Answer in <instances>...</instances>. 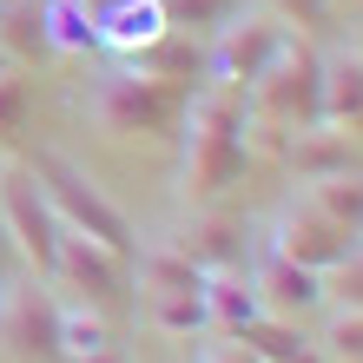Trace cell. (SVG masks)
<instances>
[{
    "instance_id": "1",
    "label": "cell",
    "mask_w": 363,
    "mask_h": 363,
    "mask_svg": "<svg viewBox=\"0 0 363 363\" xmlns=\"http://www.w3.org/2000/svg\"><path fill=\"white\" fill-rule=\"evenodd\" d=\"M185 191L199 205H211L218 191H231L251 165V113H245V93L238 86H218L205 79L199 93L185 99Z\"/></svg>"
},
{
    "instance_id": "25",
    "label": "cell",
    "mask_w": 363,
    "mask_h": 363,
    "mask_svg": "<svg viewBox=\"0 0 363 363\" xmlns=\"http://www.w3.org/2000/svg\"><path fill=\"white\" fill-rule=\"evenodd\" d=\"M317 350H324V363H363V311H337L317 337Z\"/></svg>"
},
{
    "instance_id": "16",
    "label": "cell",
    "mask_w": 363,
    "mask_h": 363,
    "mask_svg": "<svg viewBox=\"0 0 363 363\" xmlns=\"http://www.w3.org/2000/svg\"><path fill=\"white\" fill-rule=\"evenodd\" d=\"M238 344L258 363H324V350H317L297 324H284V317H251V324L238 330Z\"/></svg>"
},
{
    "instance_id": "23",
    "label": "cell",
    "mask_w": 363,
    "mask_h": 363,
    "mask_svg": "<svg viewBox=\"0 0 363 363\" xmlns=\"http://www.w3.org/2000/svg\"><path fill=\"white\" fill-rule=\"evenodd\" d=\"M0 47H7L13 60H27V53H53V47H47V20H40L33 7H0Z\"/></svg>"
},
{
    "instance_id": "20",
    "label": "cell",
    "mask_w": 363,
    "mask_h": 363,
    "mask_svg": "<svg viewBox=\"0 0 363 363\" xmlns=\"http://www.w3.org/2000/svg\"><path fill=\"white\" fill-rule=\"evenodd\" d=\"M311 205L324 218L363 231V172H337V179H311Z\"/></svg>"
},
{
    "instance_id": "34",
    "label": "cell",
    "mask_w": 363,
    "mask_h": 363,
    "mask_svg": "<svg viewBox=\"0 0 363 363\" xmlns=\"http://www.w3.org/2000/svg\"><path fill=\"white\" fill-rule=\"evenodd\" d=\"M0 7H7V0H0Z\"/></svg>"
},
{
    "instance_id": "21",
    "label": "cell",
    "mask_w": 363,
    "mask_h": 363,
    "mask_svg": "<svg viewBox=\"0 0 363 363\" xmlns=\"http://www.w3.org/2000/svg\"><path fill=\"white\" fill-rule=\"evenodd\" d=\"M106 344H113V330H106L99 311H86V304H60V350H67L73 363L93 357V350H106Z\"/></svg>"
},
{
    "instance_id": "11",
    "label": "cell",
    "mask_w": 363,
    "mask_h": 363,
    "mask_svg": "<svg viewBox=\"0 0 363 363\" xmlns=\"http://www.w3.org/2000/svg\"><path fill=\"white\" fill-rule=\"evenodd\" d=\"M251 291H258V311L284 317V324H304V317L324 304V277L304 271V264H291V258H277L271 245L251 251Z\"/></svg>"
},
{
    "instance_id": "18",
    "label": "cell",
    "mask_w": 363,
    "mask_h": 363,
    "mask_svg": "<svg viewBox=\"0 0 363 363\" xmlns=\"http://www.w3.org/2000/svg\"><path fill=\"white\" fill-rule=\"evenodd\" d=\"M205 311H211V330H225V337H238L251 317H264V311H258V291H251V277H245V271H218V277H205Z\"/></svg>"
},
{
    "instance_id": "24",
    "label": "cell",
    "mask_w": 363,
    "mask_h": 363,
    "mask_svg": "<svg viewBox=\"0 0 363 363\" xmlns=\"http://www.w3.org/2000/svg\"><path fill=\"white\" fill-rule=\"evenodd\" d=\"M27 119H33V86L20 79V67H7L0 73V145H13L27 133Z\"/></svg>"
},
{
    "instance_id": "26",
    "label": "cell",
    "mask_w": 363,
    "mask_h": 363,
    "mask_svg": "<svg viewBox=\"0 0 363 363\" xmlns=\"http://www.w3.org/2000/svg\"><path fill=\"white\" fill-rule=\"evenodd\" d=\"M159 7H165V20H172V27L205 33V27H225V20L238 13V0H159Z\"/></svg>"
},
{
    "instance_id": "12",
    "label": "cell",
    "mask_w": 363,
    "mask_h": 363,
    "mask_svg": "<svg viewBox=\"0 0 363 363\" xmlns=\"http://www.w3.org/2000/svg\"><path fill=\"white\" fill-rule=\"evenodd\" d=\"M284 159H291V172L297 185H311V179H337V172H363V145L350 133H337V125H297V133L284 139Z\"/></svg>"
},
{
    "instance_id": "27",
    "label": "cell",
    "mask_w": 363,
    "mask_h": 363,
    "mask_svg": "<svg viewBox=\"0 0 363 363\" xmlns=\"http://www.w3.org/2000/svg\"><path fill=\"white\" fill-rule=\"evenodd\" d=\"M271 13L284 20V27H297L304 40H311V33H324L330 20H337V13H330V0H271Z\"/></svg>"
},
{
    "instance_id": "30",
    "label": "cell",
    "mask_w": 363,
    "mask_h": 363,
    "mask_svg": "<svg viewBox=\"0 0 363 363\" xmlns=\"http://www.w3.org/2000/svg\"><path fill=\"white\" fill-rule=\"evenodd\" d=\"M20 271V251H13V238H7V225H0V284Z\"/></svg>"
},
{
    "instance_id": "29",
    "label": "cell",
    "mask_w": 363,
    "mask_h": 363,
    "mask_svg": "<svg viewBox=\"0 0 363 363\" xmlns=\"http://www.w3.org/2000/svg\"><path fill=\"white\" fill-rule=\"evenodd\" d=\"M199 363H258V357H251L238 337H225V344H205V350H199Z\"/></svg>"
},
{
    "instance_id": "31",
    "label": "cell",
    "mask_w": 363,
    "mask_h": 363,
    "mask_svg": "<svg viewBox=\"0 0 363 363\" xmlns=\"http://www.w3.org/2000/svg\"><path fill=\"white\" fill-rule=\"evenodd\" d=\"M330 13H344L350 27H363V0H330Z\"/></svg>"
},
{
    "instance_id": "2",
    "label": "cell",
    "mask_w": 363,
    "mask_h": 363,
    "mask_svg": "<svg viewBox=\"0 0 363 363\" xmlns=\"http://www.w3.org/2000/svg\"><path fill=\"white\" fill-rule=\"evenodd\" d=\"M245 113L258 125H277V133L317 125L324 119V53H317L304 33H284L277 60L245 86Z\"/></svg>"
},
{
    "instance_id": "33",
    "label": "cell",
    "mask_w": 363,
    "mask_h": 363,
    "mask_svg": "<svg viewBox=\"0 0 363 363\" xmlns=\"http://www.w3.org/2000/svg\"><path fill=\"white\" fill-rule=\"evenodd\" d=\"M357 53H363V40H357Z\"/></svg>"
},
{
    "instance_id": "13",
    "label": "cell",
    "mask_w": 363,
    "mask_h": 363,
    "mask_svg": "<svg viewBox=\"0 0 363 363\" xmlns=\"http://www.w3.org/2000/svg\"><path fill=\"white\" fill-rule=\"evenodd\" d=\"M125 67L145 73V79H165V86H179V93H199L211 79V53L191 33H165V40H152V47H139Z\"/></svg>"
},
{
    "instance_id": "9",
    "label": "cell",
    "mask_w": 363,
    "mask_h": 363,
    "mask_svg": "<svg viewBox=\"0 0 363 363\" xmlns=\"http://www.w3.org/2000/svg\"><path fill=\"white\" fill-rule=\"evenodd\" d=\"M53 291H73V304L113 317L125 304V258H113V251H99L93 238L67 231V238H60V264H53Z\"/></svg>"
},
{
    "instance_id": "8",
    "label": "cell",
    "mask_w": 363,
    "mask_h": 363,
    "mask_svg": "<svg viewBox=\"0 0 363 363\" xmlns=\"http://www.w3.org/2000/svg\"><path fill=\"white\" fill-rule=\"evenodd\" d=\"M284 20H277L271 7L264 13H231L225 27H218V40H211V79H218V86H251V79H258L271 60H277V47H284Z\"/></svg>"
},
{
    "instance_id": "28",
    "label": "cell",
    "mask_w": 363,
    "mask_h": 363,
    "mask_svg": "<svg viewBox=\"0 0 363 363\" xmlns=\"http://www.w3.org/2000/svg\"><path fill=\"white\" fill-rule=\"evenodd\" d=\"M324 297H337V311H363V251H350V258L324 277Z\"/></svg>"
},
{
    "instance_id": "32",
    "label": "cell",
    "mask_w": 363,
    "mask_h": 363,
    "mask_svg": "<svg viewBox=\"0 0 363 363\" xmlns=\"http://www.w3.org/2000/svg\"><path fill=\"white\" fill-rule=\"evenodd\" d=\"M79 363H119V350L106 344V350H93V357H79Z\"/></svg>"
},
{
    "instance_id": "3",
    "label": "cell",
    "mask_w": 363,
    "mask_h": 363,
    "mask_svg": "<svg viewBox=\"0 0 363 363\" xmlns=\"http://www.w3.org/2000/svg\"><path fill=\"white\" fill-rule=\"evenodd\" d=\"M33 165V179H40V191L53 199V211H60V225L67 231H79V238H93L99 251H113V258H125L133 264V251H139V231H133V218L106 199V191L79 172L73 159H60V152H33L27 159Z\"/></svg>"
},
{
    "instance_id": "15",
    "label": "cell",
    "mask_w": 363,
    "mask_h": 363,
    "mask_svg": "<svg viewBox=\"0 0 363 363\" xmlns=\"http://www.w3.org/2000/svg\"><path fill=\"white\" fill-rule=\"evenodd\" d=\"M93 27H99V40H113V47L133 60L139 47H152V40H165V33H172V20H165V7H159V0H119V7L93 13Z\"/></svg>"
},
{
    "instance_id": "5",
    "label": "cell",
    "mask_w": 363,
    "mask_h": 363,
    "mask_svg": "<svg viewBox=\"0 0 363 363\" xmlns=\"http://www.w3.org/2000/svg\"><path fill=\"white\" fill-rule=\"evenodd\" d=\"M185 99L179 86H165V79H145L133 67H119L113 79H99V99H93V113L99 125L113 139H172L179 133V119H185Z\"/></svg>"
},
{
    "instance_id": "10",
    "label": "cell",
    "mask_w": 363,
    "mask_h": 363,
    "mask_svg": "<svg viewBox=\"0 0 363 363\" xmlns=\"http://www.w3.org/2000/svg\"><path fill=\"white\" fill-rule=\"evenodd\" d=\"M191 264H199L205 277H218V271H245L251 264V251H258V238H251V225L238 218V211H191V218L179 225V238H172Z\"/></svg>"
},
{
    "instance_id": "7",
    "label": "cell",
    "mask_w": 363,
    "mask_h": 363,
    "mask_svg": "<svg viewBox=\"0 0 363 363\" xmlns=\"http://www.w3.org/2000/svg\"><path fill=\"white\" fill-rule=\"evenodd\" d=\"M264 245L277 251V258L304 264V271H317V277H330V271L357 251V231H350V225H337V218H324L311 199H297V205L277 211V225H271V238H264Z\"/></svg>"
},
{
    "instance_id": "17",
    "label": "cell",
    "mask_w": 363,
    "mask_h": 363,
    "mask_svg": "<svg viewBox=\"0 0 363 363\" xmlns=\"http://www.w3.org/2000/svg\"><path fill=\"white\" fill-rule=\"evenodd\" d=\"M139 311H145V324L165 330V337H199V330H211L205 291H139Z\"/></svg>"
},
{
    "instance_id": "6",
    "label": "cell",
    "mask_w": 363,
    "mask_h": 363,
    "mask_svg": "<svg viewBox=\"0 0 363 363\" xmlns=\"http://www.w3.org/2000/svg\"><path fill=\"white\" fill-rule=\"evenodd\" d=\"M0 344L27 363H67L60 350V291L40 271H13L0 284Z\"/></svg>"
},
{
    "instance_id": "19",
    "label": "cell",
    "mask_w": 363,
    "mask_h": 363,
    "mask_svg": "<svg viewBox=\"0 0 363 363\" xmlns=\"http://www.w3.org/2000/svg\"><path fill=\"white\" fill-rule=\"evenodd\" d=\"M133 258H139V291H205V271L179 245H145Z\"/></svg>"
},
{
    "instance_id": "14",
    "label": "cell",
    "mask_w": 363,
    "mask_h": 363,
    "mask_svg": "<svg viewBox=\"0 0 363 363\" xmlns=\"http://www.w3.org/2000/svg\"><path fill=\"white\" fill-rule=\"evenodd\" d=\"M324 125H337L363 145V53L357 47L324 53Z\"/></svg>"
},
{
    "instance_id": "22",
    "label": "cell",
    "mask_w": 363,
    "mask_h": 363,
    "mask_svg": "<svg viewBox=\"0 0 363 363\" xmlns=\"http://www.w3.org/2000/svg\"><path fill=\"white\" fill-rule=\"evenodd\" d=\"M40 20H47V47H93L99 40L93 13L79 0H53V7H40Z\"/></svg>"
},
{
    "instance_id": "4",
    "label": "cell",
    "mask_w": 363,
    "mask_h": 363,
    "mask_svg": "<svg viewBox=\"0 0 363 363\" xmlns=\"http://www.w3.org/2000/svg\"><path fill=\"white\" fill-rule=\"evenodd\" d=\"M0 225H7V238L20 251V271L53 277L67 225H60V211H53L47 191H40V179H33L27 159H7V165H0Z\"/></svg>"
}]
</instances>
